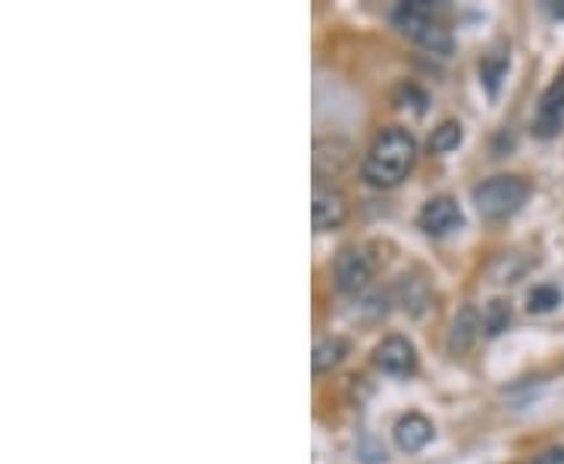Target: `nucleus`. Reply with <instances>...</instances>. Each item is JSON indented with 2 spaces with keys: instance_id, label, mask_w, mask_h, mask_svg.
Returning a JSON list of instances; mask_svg holds the SVG:
<instances>
[{
  "instance_id": "423d86ee",
  "label": "nucleus",
  "mask_w": 564,
  "mask_h": 464,
  "mask_svg": "<svg viewBox=\"0 0 564 464\" xmlns=\"http://www.w3.org/2000/svg\"><path fill=\"white\" fill-rule=\"evenodd\" d=\"M564 126V69L555 76V82L549 85L540 98V107H536V120H533V132L540 139H552L558 136Z\"/></svg>"
},
{
  "instance_id": "f8f14e48",
  "label": "nucleus",
  "mask_w": 564,
  "mask_h": 464,
  "mask_svg": "<svg viewBox=\"0 0 564 464\" xmlns=\"http://www.w3.org/2000/svg\"><path fill=\"white\" fill-rule=\"evenodd\" d=\"M462 139H464L462 122L445 120L440 129H433V136H430V151H436V154H448V151H455V148L462 144Z\"/></svg>"
},
{
  "instance_id": "9b49d317",
  "label": "nucleus",
  "mask_w": 564,
  "mask_h": 464,
  "mask_svg": "<svg viewBox=\"0 0 564 464\" xmlns=\"http://www.w3.org/2000/svg\"><path fill=\"white\" fill-rule=\"evenodd\" d=\"M345 355H348V343H345L343 336H326L321 343L314 345V374H329L333 367H339L345 362Z\"/></svg>"
},
{
  "instance_id": "f03ea898",
  "label": "nucleus",
  "mask_w": 564,
  "mask_h": 464,
  "mask_svg": "<svg viewBox=\"0 0 564 464\" xmlns=\"http://www.w3.org/2000/svg\"><path fill=\"white\" fill-rule=\"evenodd\" d=\"M530 198V182L521 176H492L474 188V204L486 220H508L514 217Z\"/></svg>"
},
{
  "instance_id": "7ed1b4c3",
  "label": "nucleus",
  "mask_w": 564,
  "mask_h": 464,
  "mask_svg": "<svg viewBox=\"0 0 564 464\" xmlns=\"http://www.w3.org/2000/svg\"><path fill=\"white\" fill-rule=\"evenodd\" d=\"M373 270H377L373 255L364 245H348V248H343V255L336 258V289L355 295L373 280Z\"/></svg>"
},
{
  "instance_id": "f3484780",
  "label": "nucleus",
  "mask_w": 564,
  "mask_h": 464,
  "mask_svg": "<svg viewBox=\"0 0 564 464\" xmlns=\"http://www.w3.org/2000/svg\"><path fill=\"white\" fill-rule=\"evenodd\" d=\"M426 289H423L417 280H404L402 283V307L404 311H411V314H421L423 307H426Z\"/></svg>"
},
{
  "instance_id": "1a4fd4ad",
  "label": "nucleus",
  "mask_w": 564,
  "mask_h": 464,
  "mask_svg": "<svg viewBox=\"0 0 564 464\" xmlns=\"http://www.w3.org/2000/svg\"><path fill=\"white\" fill-rule=\"evenodd\" d=\"M392 22L402 29L408 39H421L423 32L433 25V7L426 0H408V3H399L395 13H392Z\"/></svg>"
},
{
  "instance_id": "dca6fc26",
  "label": "nucleus",
  "mask_w": 564,
  "mask_h": 464,
  "mask_svg": "<svg viewBox=\"0 0 564 464\" xmlns=\"http://www.w3.org/2000/svg\"><path fill=\"white\" fill-rule=\"evenodd\" d=\"M417 44H423L426 51H433V54H452V35L445 32L440 22H433L426 32H423L421 39H417Z\"/></svg>"
},
{
  "instance_id": "4468645a",
  "label": "nucleus",
  "mask_w": 564,
  "mask_h": 464,
  "mask_svg": "<svg viewBox=\"0 0 564 464\" xmlns=\"http://www.w3.org/2000/svg\"><path fill=\"white\" fill-rule=\"evenodd\" d=\"M508 323H511V304L502 302V299L484 311V330L489 336H499L502 330H508Z\"/></svg>"
},
{
  "instance_id": "9d476101",
  "label": "nucleus",
  "mask_w": 564,
  "mask_h": 464,
  "mask_svg": "<svg viewBox=\"0 0 564 464\" xmlns=\"http://www.w3.org/2000/svg\"><path fill=\"white\" fill-rule=\"evenodd\" d=\"M480 330H484V317H480L474 307H464L462 314L455 317V323H452V333H448V352H452V355H462V352H467L470 345L477 343Z\"/></svg>"
},
{
  "instance_id": "f257e3e1",
  "label": "nucleus",
  "mask_w": 564,
  "mask_h": 464,
  "mask_svg": "<svg viewBox=\"0 0 564 464\" xmlns=\"http://www.w3.org/2000/svg\"><path fill=\"white\" fill-rule=\"evenodd\" d=\"M414 161H417V142H414V136L408 129L392 126V129H383L373 139L367 158H364L361 173L367 185H373V188H395L411 173Z\"/></svg>"
},
{
  "instance_id": "39448f33",
  "label": "nucleus",
  "mask_w": 564,
  "mask_h": 464,
  "mask_svg": "<svg viewBox=\"0 0 564 464\" xmlns=\"http://www.w3.org/2000/svg\"><path fill=\"white\" fill-rule=\"evenodd\" d=\"M462 223V207H458L455 198H448V195L430 198V202L421 207V214H417V226H421L426 236H448V233H455Z\"/></svg>"
},
{
  "instance_id": "a211bd4d",
  "label": "nucleus",
  "mask_w": 564,
  "mask_h": 464,
  "mask_svg": "<svg viewBox=\"0 0 564 464\" xmlns=\"http://www.w3.org/2000/svg\"><path fill=\"white\" fill-rule=\"evenodd\" d=\"M552 13H555L558 20H564V0H558V3H552Z\"/></svg>"
},
{
  "instance_id": "2eb2a0df",
  "label": "nucleus",
  "mask_w": 564,
  "mask_h": 464,
  "mask_svg": "<svg viewBox=\"0 0 564 464\" xmlns=\"http://www.w3.org/2000/svg\"><path fill=\"white\" fill-rule=\"evenodd\" d=\"M508 73V54H499V57H486L484 66H480V76H484V85L489 88V95L499 91V82Z\"/></svg>"
},
{
  "instance_id": "0eeeda50",
  "label": "nucleus",
  "mask_w": 564,
  "mask_h": 464,
  "mask_svg": "<svg viewBox=\"0 0 564 464\" xmlns=\"http://www.w3.org/2000/svg\"><path fill=\"white\" fill-rule=\"evenodd\" d=\"M311 220H314V229H317V233L339 229V226L348 220V202H345L343 192H336V188H323V185H314Z\"/></svg>"
},
{
  "instance_id": "ddd939ff",
  "label": "nucleus",
  "mask_w": 564,
  "mask_h": 464,
  "mask_svg": "<svg viewBox=\"0 0 564 464\" xmlns=\"http://www.w3.org/2000/svg\"><path fill=\"white\" fill-rule=\"evenodd\" d=\"M562 304V292L555 289V285H536L530 295H527V311L530 314H545V311H552V307H558Z\"/></svg>"
},
{
  "instance_id": "6e6552de",
  "label": "nucleus",
  "mask_w": 564,
  "mask_h": 464,
  "mask_svg": "<svg viewBox=\"0 0 564 464\" xmlns=\"http://www.w3.org/2000/svg\"><path fill=\"white\" fill-rule=\"evenodd\" d=\"M433 433H436V427L421 411H408L392 427V440H395L399 452H404V455H417L421 449H426V443L433 440Z\"/></svg>"
},
{
  "instance_id": "20e7f679",
  "label": "nucleus",
  "mask_w": 564,
  "mask_h": 464,
  "mask_svg": "<svg viewBox=\"0 0 564 464\" xmlns=\"http://www.w3.org/2000/svg\"><path fill=\"white\" fill-rule=\"evenodd\" d=\"M373 364L386 377H411L417 370V352L404 336H386L383 343L373 348Z\"/></svg>"
}]
</instances>
